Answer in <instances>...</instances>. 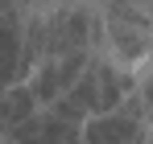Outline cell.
<instances>
[{
  "label": "cell",
  "mask_w": 153,
  "mask_h": 144,
  "mask_svg": "<svg viewBox=\"0 0 153 144\" xmlns=\"http://www.w3.org/2000/svg\"><path fill=\"white\" fill-rule=\"evenodd\" d=\"M87 58H91V49H75V54H46V58H37L33 70L25 74L29 91H33V99H37V107H46L50 99L62 95L79 74H83Z\"/></svg>",
  "instance_id": "4"
},
{
  "label": "cell",
  "mask_w": 153,
  "mask_h": 144,
  "mask_svg": "<svg viewBox=\"0 0 153 144\" xmlns=\"http://www.w3.org/2000/svg\"><path fill=\"white\" fill-rule=\"evenodd\" d=\"M8 8L17 12V0H0V12H8Z\"/></svg>",
  "instance_id": "7"
},
{
  "label": "cell",
  "mask_w": 153,
  "mask_h": 144,
  "mask_svg": "<svg viewBox=\"0 0 153 144\" xmlns=\"http://www.w3.org/2000/svg\"><path fill=\"white\" fill-rule=\"evenodd\" d=\"M100 12L103 54H112L120 66H137L153 54V17L132 0H91Z\"/></svg>",
  "instance_id": "1"
},
{
  "label": "cell",
  "mask_w": 153,
  "mask_h": 144,
  "mask_svg": "<svg viewBox=\"0 0 153 144\" xmlns=\"http://www.w3.org/2000/svg\"><path fill=\"white\" fill-rule=\"evenodd\" d=\"M33 115H37V99L29 91V82L25 78L4 82V87H0V144H4L8 132H17V128L25 120H33Z\"/></svg>",
  "instance_id": "5"
},
{
  "label": "cell",
  "mask_w": 153,
  "mask_h": 144,
  "mask_svg": "<svg viewBox=\"0 0 153 144\" xmlns=\"http://www.w3.org/2000/svg\"><path fill=\"white\" fill-rule=\"evenodd\" d=\"M46 4H50V0H46ZM83 4H91V0H83Z\"/></svg>",
  "instance_id": "8"
},
{
  "label": "cell",
  "mask_w": 153,
  "mask_h": 144,
  "mask_svg": "<svg viewBox=\"0 0 153 144\" xmlns=\"http://www.w3.org/2000/svg\"><path fill=\"white\" fill-rule=\"evenodd\" d=\"M145 107H141V99L128 91L112 111H95V115H87L83 128H79V140L83 144H145Z\"/></svg>",
  "instance_id": "3"
},
{
  "label": "cell",
  "mask_w": 153,
  "mask_h": 144,
  "mask_svg": "<svg viewBox=\"0 0 153 144\" xmlns=\"http://www.w3.org/2000/svg\"><path fill=\"white\" fill-rule=\"evenodd\" d=\"M132 95L141 99L145 120L153 123V54H149V58H141V62L132 66Z\"/></svg>",
  "instance_id": "6"
},
{
  "label": "cell",
  "mask_w": 153,
  "mask_h": 144,
  "mask_svg": "<svg viewBox=\"0 0 153 144\" xmlns=\"http://www.w3.org/2000/svg\"><path fill=\"white\" fill-rule=\"evenodd\" d=\"M42 29H46V54L91 49L95 4H83V0H50V4L42 8ZM46 54H42V58H46Z\"/></svg>",
  "instance_id": "2"
}]
</instances>
